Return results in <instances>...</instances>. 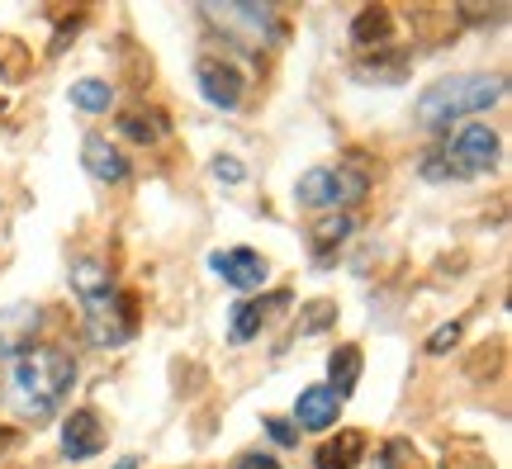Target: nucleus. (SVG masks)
<instances>
[{
  "label": "nucleus",
  "instance_id": "2eb2a0df",
  "mask_svg": "<svg viewBox=\"0 0 512 469\" xmlns=\"http://www.w3.org/2000/svg\"><path fill=\"white\" fill-rule=\"evenodd\" d=\"M361 446H366V436L361 432H342L337 441H323L318 446V455H313V465L318 469H356L361 465Z\"/></svg>",
  "mask_w": 512,
  "mask_h": 469
},
{
  "label": "nucleus",
  "instance_id": "0eeeda50",
  "mask_svg": "<svg viewBox=\"0 0 512 469\" xmlns=\"http://www.w3.org/2000/svg\"><path fill=\"white\" fill-rule=\"evenodd\" d=\"M200 91H204V100L214 109H238L242 105V72L233 67V62H219V57H204L200 62Z\"/></svg>",
  "mask_w": 512,
  "mask_h": 469
},
{
  "label": "nucleus",
  "instance_id": "4468645a",
  "mask_svg": "<svg viewBox=\"0 0 512 469\" xmlns=\"http://www.w3.org/2000/svg\"><path fill=\"white\" fill-rule=\"evenodd\" d=\"M119 133L133 138V143H162L166 133H171V119H166L162 109H124L119 114Z\"/></svg>",
  "mask_w": 512,
  "mask_h": 469
},
{
  "label": "nucleus",
  "instance_id": "dca6fc26",
  "mask_svg": "<svg viewBox=\"0 0 512 469\" xmlns=\"http://www.w3.org/2000/svg\"><path fill=\"white\" fill-rule=\"evenodd\" d=\"M328 370H332V394L337 398H347L351 389H356V379H361V346H337L332 351V361H328Z\"/></svg>",
  "mask_w": 512,
  "mask_h": 469
},
{
  "label": "nucleus",
  "instance_id": "a211bd4d",
  "mask_svg": "<svg viewBox=\"0 0 512 469\" xmlns=\"http://www.w3.org/2000/svg\"><path fill=\"white\" fill-rule=\"evenodd\" d=\"M72 105L86 109V114H110V105H114L110 81H76V86H72Z\"/></svg>",
  "mask_w": 512,
  "mask_h": 469
},
{
  "label": "nucleus",
  "instance_id": "f8f14e48",
  "mask_svg": "<svg viewBox=\"0 0 512 469\" xmlns=\"http://www.w3.org/2000/svg\"><path fill=\"white\" fill-rule=\"evenodd\" d=\"M81 166H86L100 185L128 181V157L110 143V138H86V147H81Z\"/></svg>",
  "mask_w": 512,
  "mask_h": 469
},
{
  "label": "nucleus",
  "instance_id": "423d86ee",
  "mask_svg": "<svg viewBox=\"0 0 512 469\" xmlns=\"http://www.w3.org/2000/svg\"><path fill=\"white\" fill-rule=\"evenodd\" d=\"M105 451V422L95 408H72L62 422V455L67 460H91Z\"/></svg>",
  "mask_w": 512,
  "mask_h": 469
},
{
  "label": "nucleus",
  "instance_id": "20e7f679",
  "mask_svg": "<svg viewBox=\"0 0 512 469\" xmlns=\"http://www.w3.org/2000/svg\"><path fill=\"white\" fill-rule=\"evenodd\" d=\"M370 190V181L361 171H351V166H313L299 176L294 185V199L304 204V209H332V214H342L351 204H361Z\"/></svg>",
  "mask_w": 512,
  "mask_h": 469
},
{
  "label": "nucleus",
  "instance_id": "ddd939ff",
  "mask_svg": "<svg viewBox=\"0 0 512 469\" xmlns=\"http://www.w3.org/2000/svg\"><path fill=\"white\" fill-rule=\"evenodd\" d=\"M351 233H356V223H351L347 214H328V218H318V223H309L313 261H318V266H332V261H337V247H342Z\"/></svg>",
  "mask_w": 512,
  "mask_h": 469
},
{
  "label": "nucleus",
  "instance_id": "1a4fd4ad",
  "mask_svg": "<svg viewBox=\"0 0 512 469\" xmlns=\"http://www.w3.org/2000/svg\"><path fill=\"white\" fill-rule=\"evenodd\" d=\"M337 408H342V398L332 394L328 384H313L294 403V427L299 432H328L332 422H337Z\"/></svg>",
  "mask_w": 512,
  "mask_h": 469
},
{
  "label": "nucleus",
  "instance_id": "f257e3e1",
  "mask_svg": "<svg viewBox=\"0 0 512 469\" xmlns=\"http://www.w3.org/2000/svg\"><path fill=\"white\" fill-rule=\"evenodd\" d=\"M76 384V361L62 346H29L10 365V394L29 422H48Z\"/></svg>",
  "mask_w": 512,
  "mask_h": 469
},
{
  "label": "nucleus",
  "instance_id": "a878e982",
  "mask_svg": "<svg viewBox=\"0 0 512 469\" xmlns=\"http://www.w3.org/2000/svg\"><path fill=\"white\" fill-rule=\"evenodd\" d=\"M233 469H280V465H275V460H271L266 451H252V455H242V460H238Z\"/></svg>",
  "mask_w": 512,
  "mask_h": 469
},
{
  "label": "nucleus",
  "instance_id": "4be33fe9",
  "mask_svg": "<svg viewBox=\"0 0 512 469\" xmlns=\"http://www.w3.org/2000/svg\"><path fill=\"white\" fill-rule=\"evenodd\" d=\"M380 469H427V465L418 460V451L408 441H389L380 451Z\"/></svg>",
  "mask_w": 512,
  "mask_h": 469
},
{
  "label": "nucleus",
  "instance_id": "f03ea898",
  "mask_svg": "<svg viewBox=\"0 0 512 469\" xmlns=\"http://www.w3.org/2000/svg\"><path fill=\"white\" fill-rule=\"evenodd\" d=\"M503 91H508V76H498V72L441 76V81H432V86L418 95V124L441 128V124H451V119L479 114V109L494 105Z\"/></svg>",
  "mask_w": 512,
  "mask_h": 469
},
{
  "label": "nucleus",
  "instance_id": "7ed1b4c3",
  "mask_svg": "<svg viewBox=\"0 0 512 469\" xmlns=\"http://www.w3.org/2000/svg\"><path fill=\"white\" fill-rule=\"evenodd\" d=\"M498 166V133L489 124H465L446 147H432L422 157L427 181H470Z\"/></svg>",
  "mask_w": 512,
  "mask_h": 469
},
{
  "label": "nucleus",
  "instance_id": "6e6552de",
  "mask_svg": "<svg viewBox=\"0 0 512 469\" xmlns=\"http://www.w3.org/2000/svg\"><path fill=\"white\" fill-rule=\"evenodd\" d=\"M214 271L228 280L233 289H261L266 280V256L252 252V247H228V252H214Z\"/></svg>",
  "mask_w": 512,
  "mask_h": 469
},
{
  "label": "nucleus",
  "instance_id": "bb28decb",
  "mask_svg": "<svg viewBox=\"0 0 512 469\" xmlns=\"http://www.w3.org/2000/svg\"><path fill=\"white\" fill-rule=\"evenodd\" d=\"M114 469H138V460H133V455H124V460H119Z\"/></svg>",
  "mask_w": 512,
  "mask_h": 469
},
{
  "label": "nucleus",
  "instance_id": "9b49d317",
  "mask_svg": "<svg viewBox=\"0 0 512 469\" xmlns=\"http://www.w3.org/2000/svg\"><path fill=\"white\" fill-rule=\"evenodd\" d=\"M38 332V308L34 304H15L0 313V356H24L34 346Z\"/></svg>",
  "mask_w": 512,
  "mask_h": 469
},
{
  "label": "nucleus",
  "instance_id": "f3484780",
  "mask_svg": "<svg viewBox=\"0 0 512 469\" xmlns=\"http://www.w3.org/2000/svg\"><path fill=\"white\" fill-rule=\"evenodd\" d=\"M72 289L81 294V299H91V294H105V289H114L110 285V266H100V261H76L72 266Z\"/></svg>",
  "mask_w": 512,
  "mask_h": 469
},
{
  "label": "nucleus",
  "instance_id": "5701e85b",
  "mask_svg": "<svg viewBox=\"0 0 512 469\" xmlns=\"http://www.w3.org/2000/svg\"><path fill=\"white\" fill-rule=\"evenodd\" d=\"M261 427H266V436H271L275 446H294V441H299V427H294V422H280V417H266Z\"/></svg>",
  "mask_w": 512,
  "mask_h": 469
},
{
  "label": "nucleus",
  "instance_id": "aec40b11",
  "mask_svg": "<svg viewBox=\"0 0 512 469\" xmlns=\"http://www.w3.org/2000/svg\"><path fill=\"white\" fill-rule=\"evenodd\" d=\"M351 34H356L361 48H370V43L384 48V43H389V10H361V19H356V29H351Z\"/></svg>",
  "mask_w": 512,
  "mask_h": 469
},
{
  "label": "nucleus",
  "instance_id": "9d476101",
  "mask_svg": "<svg viewBox=\"0 0 512 469\" xmlns=\"http://www.w3.org/2000/svg\"><path fill=\"white\" fill-rule=\"evenodd\" d=\"M285 289H275V294H261V299H247V304L233 308V323H228V337L238 346H247L252 337H261V327H266V318H271L275 308H285Z\"/></svg>",
  "mask_w": 512,
  "mask_h": 469
},
{
  "label": "nucleus",
  "instance_id": "6ab92c4d",
  "mask_svg": "<svg viewBox=\"0 0 512 469\" xmlns=\"http://www.w3.org/2000/svg\"><path fill=\"white\" fill-rule=\"evenodd\" d=\"M337 323V304L332 299H313L304 313H299V323H294V337H318L323 327Z\"/></svg>",
  "mask_w": 512,
  "mask_h": 469
},
{
  "label": "nucleus",
  "instance_id": "412c9836",
  "mask_svg": "<svg viewBox=\"0 0 512 469\" xmlns=\"http://www.w3.org/2000/svg\"><path fill=\"white\" fill-rule=\"evenodd\" d=\"M403 67H408V53H389L366 62V67H356V76L361 81H403Z\"/></svg>",
  "mask_w": 512,
  "mask_h": 469
},
{
  "label": "nucleus",
  "instance_id": "393cba45",
  "mask_svg": "<svg viewBox=\"0 0 512 469\" xmlns=\"http://www.w3.org/2000/svg\"><path fill=\"white\" fill-rule=\"evenodd\" d=\"M214 176H219V181H228V185H238L242 176H247V166H242L238 157H214Z\"/></svg>",
  "mask_w": 512,
  "mask_h": 469
},
{
  "label": "nucleus",
  "instance_id": "b1692460",
  "mask_svg": "<svg viewBox=\"0 0 512 469\" xmlns=\"http://www.w3.org/2000/svg\"><path fill=\"white\" fill-rule=\"evenodd\" d=\"M456 342H460V323H446V327H437V332H432L427 351H432V356H441V351H451Z\"/></svg>",
  "mask_w": 512,
  "mask_h": 469
},
{
  "label": "nucleus",
  "instance_id": "39448f33",
  "mask_svg": "<svg viewBox=\"0 0 512 469\" xmlns=\"http://www.w3.org/2000/svg\"><path fill=\"white\" fill-rule=\"evenodd\" d=\"M86 308V332H91L95 346H124L133 337V323H138V313H133V299L128 294H91V299H81Z\"/></svg>",
  "mask_w": 512,
  "mask_h": 469
}]
</instances>
